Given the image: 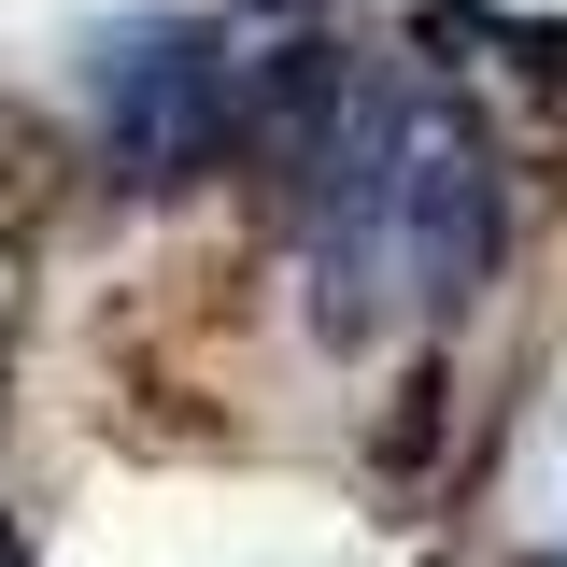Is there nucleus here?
I'll return each instance as SVG.
<instances>
[{
    "mask_svg": "<svg viewBox=\"0 0 567 567\" xmlns=\"http://www.w3.org/2000/svg\"><path fill=\"white\" fill-rule=\"evenodd\" d=\"M85 100H100V156L128 199L199 185L213 156H241V58L213 14H114L85 29Z\"/></svg>",
    "mask_w": 567,
    "mask_h": 567,
    "instance_id": "f257e3e1",
    "label": "nucleus"
},
{
    "mask_svg": "<svg viewBox=\"0 0 567 567\" xmlns=\"http://www.w3.org/2000/svg\"><path fill=\"white\" fill-rule=\"evenodd\" d=\"M511 256V171L468 100L412 85V142H398V284L412 312H468Z\"/></svg>",
    "mask_w": 567,
    "mask_h": 567,
    "instance_id": "f03ea898",
    "label": "nucleus"
},
{
    "mask_svg": "<svg viewBox=\"0 0 567 567\" xmlns=\"http://www.w3.org/2000/svg\"><path fill=\"white\" fill-rule=\"evenodd\" d=\"M241 14H327V0H241Z\"/></svg>",
    "mask_w": 567,
    "mask_h": 567,
    "instance_id": "7ed1b4c3",
    "label": "nucleus"
},
{
    "mask_svg": "<svg viewBox=\"0 0 567 567\" xmlns=\"http://www.w3.org/2000/svg\"><path fill=\"white\" fill-rule=\"evenodd\" d=\"M554 567H567V554H554Z\"/></svg>",
    "mask_w": 567,
    "mask_h": 567,
    "instance_id": "20e7f679",
    "label": "nucleus"
}]
</instances>
